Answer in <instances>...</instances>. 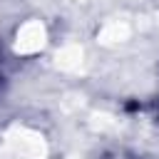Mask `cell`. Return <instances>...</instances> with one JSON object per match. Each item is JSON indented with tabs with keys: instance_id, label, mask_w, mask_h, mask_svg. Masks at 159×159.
I'll return each instance as SVG.
<instances>
[{
	"instance_id": "6da1fadb",
	"label": "cell",
	"mask_w": 159,
	"mask_h": 159,
	"mask_svg": "<svg viewBox=\"0 0 159 159\" xmlns=\"http://www.w3.org/2000/svg\"><path fill=\"white\" fill-rule=\"evenodd\" d=\"M47 142L40 132L15 124L0 137V159H45Z\"/></svg>"
},
{
	"instance_id": "7a4b0ae2",
	"label": "cell",
	"mask_w": 159,
	"mask_h": 159,
	"mask_svg": "<svg viewBox=\"0 0 159 159\" xmlns=\"http://www.w3.org/2000/svg\"><path fill=\"white\" fill-rule=\"evenodd\" d=\"M47 40V30L40 20H27L20 25L17 35H15V52L20 55H32V52H40L42 45Z\"/></svg>"
},
{
	"instance_id": "3957f363",
	"label": "cell",
	"mask_w": 159,
	"mask_h": 159,
	"mask_svg": "<svg viewBox=\"0 0 159 159\" xmlns=\"http://www.w3.org/2000/svg\"><path fill=\"white\" fill-rule=\"evenodd\" d=\"M55 65L62 70V72H82L84 70V50L75 42L65 45L57 50L55 55Z\"/></svg>"
},
{
	"instance_id": "277c9868",
	"label": "cell",
	"mask_w": 159,
	"mask_h": 159,
	"mask_svg": "<svg viewBox=\"0 0 159 159\" xmlns=\"http://www.w3.org/2000/svg\"><path fill=\"white\" fill-rule=\"evenodd\" d=\"M129 35H132V25H129L127 20H109V22H104V27L99 30L97 40H99L102 45L112 47V45L127 42V40H129Z\"/></svg>"
},
{
	"instance_id": "5b68a950",
	"label": "cell",
	"mask_w": 159,
	"mask_h": 159,
	"mask_svg": "<svg viewBox=\"0 0 159 159\" xmlns=\"http://www.w3.org/2000/svg\"><path fill=\"white\" fill-rule=\"evenodd\" d=\"M92 127L99 129V132H112V129H117V119L112 114L97 112V114H92Z\"/></svg>"
}]
</instances>
